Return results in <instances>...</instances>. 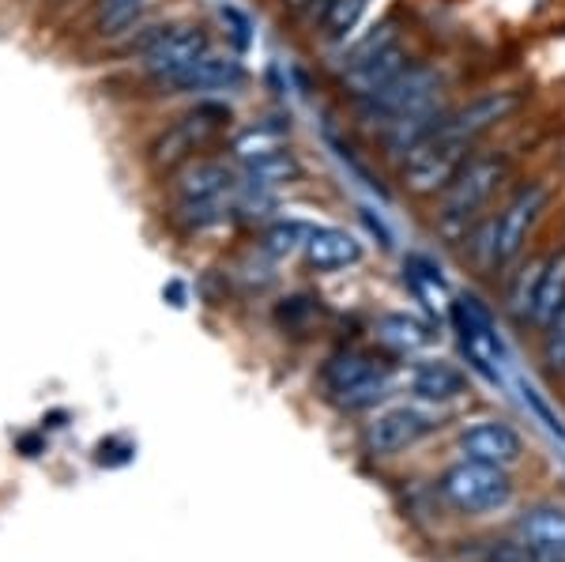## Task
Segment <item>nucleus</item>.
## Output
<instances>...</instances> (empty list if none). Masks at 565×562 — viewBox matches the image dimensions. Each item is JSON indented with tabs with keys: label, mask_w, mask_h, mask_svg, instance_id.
<instances>
[{
	"label": "nucleus",
	"mask_w": 565,
	"mask_h": 562,
	"mask_svg": "<svg viewBox=\"0 0 565 562\" xmlns=\"http://www.w3.org/2000/svg\"><path fill=\"white\" fill-rule=\"evenodd\" d=\"M242 193L238 170L218 156H200L162 185V212L178 234H204L218 223L234 220V204Z\"/></svg>",
	"instance_id": "obj_1"
},
{
	"label": "nucleus",
	"mask_w": 565,
	"mask_h": 562,
	"mask_svg": "<svg viewBox=\"0 0 565 562\" xmlns=\"http://www.w3.org/2000/svg\"><path fill=\"white\" fill-rule=\"evenodd\" d=\"M234 125V110L223 98H196L189 110H181L178 117H170L159 132L143 144V170L154 181H167L170 174H178L181 167H189L193 159L207 156L212 148H218V140H226Z\"/></svg>",
	"instance_id": "obj_2"
},
{
	"label": "nucleus",
	"mask_w": 565,
	"mask_h": 562,
	"mask_svg": "<svg viewBox=\"0 0 565 562\" xmlns=\"http://www.w3.org/2000/svg\"><path fill=\"white\" fill-rule=\"evenodd\" d=\"M551 197H554V189L546 178H532V181H524V185H516L513 197H509L498 212H490L487 220H479L476 234H468L471 261H476L482 272H498V268L513 265L527 250L535 226L543 223L546 208H551Z\"/></svg>",
	"instance_id": "obj_3"
},
{
	"label": "nucleus",
	"mask_w": 565,
	"mask_h": 562,
	"mask_svg": "<svg viewBox=\"0 0 565 562\" xmlns=\"http://www.w3.org/2000/svg\"><path fill=\"white\" fill-rule=\"evenodd\" d=\"M509 178H513V156L505 148H479L434 201V226L449 242L468 238L476 223L487 220L490 201L501 193Z\"/></svg>",
	"instance_id": "obj_4"
},
{
	"label": "nucleus",
	"mask_w": 565,
	"mask_h": 562,
	"mask_svg": "<svg viewBox=\"0 0 565 562\" xmlns=\"http://www.w3.org/2000/svg\"><path fill=\"white\" fill-rule=\"evenodd\" d=\"M449 91H452L449 72L441 65H434V61H415V65L399 79H392L385 91H377V95L362 98V103H351V106H354L359 125H366V129L377 136L381 129H388L392 121H399V117L418 114L437 103H452Z\"/></svg>",
	"instance_id": "obj_5"
},
{
	"label": "nucleus",
	"mask_w": 565,
	"mask_h": 562,
	"mask_svg": "<svg viewBox=\"0 0 565 562\" xmlns=\"http://www.w3.org/2000/svg\"><path fill=\"white\" fill-rule=\"evenodd\" d=\"M249 72L234 53H204L200 61L185 68H174L167 76H129L125 72V87L132 91L136 98H212V95H226V91H238Z\"/></svg>",
	"instance_id": "obj_6"
},
{
	"label": "nucleus",
	"mask_w": 565,
	"mask_h": 562,
	"mask_svg": "<svg viewBox=\"0 0 565 562\" xmlns=\"http://www.w3.org/2000/svg\"><path fill=\"white\" fill-rule=\"evenodd\" d=\"M482 144L457 140V136L434 129L423 144H415L404 159L396 162V181L412 201H437L460 167L468 162Z\"/></svg>",
	"instance_id": "obj_7"
},
{
	"label": "nucleus",
	"mask_w": 565,
	"mask_h": 562,
	"mask_svg": "<svg viewBox=\"0 0 565 562\" xmlns=\"http://www.w3.org/2000/svg\"><path fill=\"white\" fill-rule=\"evenodd\" d=\"M388 382H392V362L366 348H340L321 367L324 396L335 407H343V412L373 407L388 393Z\"/></svg>",
	"instance_id": "obj_8"
},
{
	"label": "nucleus",
	"mask_w": 565,
	"mask_h": 562,
	"mask_svg": "<svg viewBox=\"0 0 565 562\" xmlns=\"http://www.w3.org/2000/svg\"><path fill=\"white\" fill-rule=\"evenodd\" d=\"M441 498L460 513H494L501 506L513 502V479H509L505 468L498 465H482V460H468L463 457L460 465L445 468L441 476Z\"/></svg>",
	"instance_id": "obj_9"
},
{
	"label": "nucleus",
	"mask_w": 565,
	"mask_h": 562,
	"mask_svg": "<svg viewBox=\"0 0 565 562\" xmlns=\"http://www.w3.org/2000/svg\"><path fill=\"white\" fill-rule=\"evenodd\" d=\"M524 87H490L479 91V95L463 98V103H452L449 114L441 117L437 129L457 136V140L468 144H482L490 132H498L505 121H513L516 114L524 110Z\"/></svg>",
	"instance_id": "obj_10"
},
{
	"label": "nucleus",
	"mask_w": 565,
	"mask_h": 562,
	"mask_svg": "<svg viewBox=\"0 0 565 562\" xmlns=\"http://www.w3.org/2000/svg\"><path fill=\"white\" fill-rule=\"evenodd\" d=\"M72 15L79 20L72 26L76 42H84L90 53H98L162 12H159V0H79Z\"/></svg>",
	"instance_id": "obj_11"
},
{
	"label": "nucleus",
	"mask_w": 565,
	"mask_h": 562,
	"mask_svg": "<svg viewBox=\"0 0 565 562\" xmlns=\"http://www.w3.org/2000/svg\"><path fill=\"white\" fill-rule=\"evenodd\" d=\"M449 314L460 332V348H463V356H468V362L487 382H498L501 340H498V325H494V317H490V310L476 295H460Z\"/></svg>",
	"instance_id": "obj_12"
},
{
	"label": "nucleus",
	"mask_w": 565,
	"mask_h": 562,
	"mask_svg": "<svg viewBox=\"0 0 565 562\" xmlns=\"http://www.w3.org/2000/svg\"><path fill=\"white\" fill-rule=\"evenodd\" d=\"M415 53H412V42H396L392 50L377 53V57H366V61H351V65H340L335 68V84H340L343 95L351 98V103H362V98L377 95V91H385L392 79H399L407 68L415 65Z\"/></svg>",
	"instance_id": "obj_13"
},
{
	"label": "nucleus",
	"mask_w": 565,
	"mask_h": 562,
	"mask_svg": "<svg viewBox=\"0 0 565 562\" xmlns=\"http://www.w3.org/2000/svg\"><path fill=\"white\" fill-rule=\"evenodd\" d=\"M434 431H437V423L430 415L418 412L412 404H399V407L381 412L366 427V434H362V442H366V449L373 457H396V453H407L412 446H418V442Z\"/></svg>",
	"instance_id": "obj_14"
},
{
	"label": "nucleus",
	"mask_w": 565,
	"mask_h": 562,
	"mask_svg": "<svg viewBox=\"0 0 565 562\" xmlns=\"http://www.w3.org/2000/svg\"><path fill=\"white\" fill-rule=\"evenodd\" d=\"M460 453L468 460L509 468L524 457V442H521V434L509 427V423L482 420V423H471V427L460 434Z\"/></svg>",
	"instance_id": "obj_15"
},
{
	"label": "nucleus",
	"mask_w": 565,
	"mask_h": 562,
	"mask_svg": "<svg viewBox=\"0 0 565 562\" xmlns=\"http://www.w3.org/2000/svg\"><path fill=\"white\" fill-rule=\"evenodd\" d=\"M373 340H377V348L385 351V356H418V351H426L437 340V332L423 317L392 310L373 321Z\"/></svg>",
	"instance_id": "obj_16"
},
{
	"label": "nucleus",
	"mask_w": 565,
	"mask_h": 562,
	"mask_svg": "<svg viewBox=\"0 0 565 562\" xmlns=\"http://www.w3.org/2000/svg\"><path fill=\"white\" fill-rule=\"evenodd\" d=\"M287 140H290V117L287 121H282V117H260V121L242 125V129L226 140V156L234 162H242V167H249V162H260L282 151Z\"/></svg>",
	"instance_id": "obj_17"
},
{
	"label": "nucleus",
	"mask_w": 565,
	"mask_h": 562,
	"mask_svg": "<svg viewBox=\"0 0 565 562\" xmlns=\"http://www.w3.org/2000/svg\"><path fill=\"white\" fill-rule=\"evenodd\" d=\"M302 257L313 272H343L362 261V242L343 226H313Z\"/></svg>",
	"instance_id": "obj_18"
},
{
	"label": "nucleus",
	"mask_w": 565,
	"mask_h": 562,
	"mask_svg": "<svg viewBox=\"0 0 565 562\" xmlns=\"http://www.w3.org/2000/svg\"><path fill=\"white\" fill-rule=\"evenodd\" d=\"M407 382H412V393L426 404H449V401H460V396L468 393V378H463V370L452 367V362H445V359L418 362Z\"/></svg>",
	"instance_id": "obj_19"
},
{
	"label": "nucleus",
	"mask_w": 565,
	"mask_h": 562,
	"mask_svg": "<svg viewBox=\"0 0 565 562\" xmlns=\"http://www.w3.org/2000/svg\"><path fill=\"white\" fill-rule=\"evenodd\" d=\"M516 537L535 551H551V555H565V506L543 502L532 506L521 521H516Z\"/></svg>",
	"instance_id": "obj_20"
},
{
	"label": "nucleus",
	"mask_w": 565,
	"mask_h": 562,
	"mask_svg": "<svg viewBox=\"0 0 565 562\" xmlns=\"http://www.w3.org/2000/svg\"><path fill=\"white\" fill-rule=\"evenodd\" d=\"M366 8H370V0H317L302 20V26L306 31L317 26V34H321L324 42H348L359 20L366 15Z\"/></svg>",
	"instance_id": "obj_21"
},
{
	"label": "nucleus",
	"mask_w": 565,
	"mask_h": 562,
	"mask_svg": "<svg viewBox=\"0 0 565 562\" xmlns=\"http://www.w3.org/2000/svg\"><path fill=\"white\" fill-rule=\"evenodd\" d=\"M565 306V246H558L551 257L543 261L540 272V291H535V310H532V329H546Z\"/></svg>",
	"instance_id": "obj_22"
},
{
	"label": "nucleus",
	"mask_w": 565,
	"mask_h": 562,
	"mask_svg": "<svg viewBox=\"0 0 565 562\" xmlns=\"http://www.w3.org/2000/svg\"><path fill=\"white\" fill-rule=\"evenodd\" d=\"M242 170H245V185L264 189V193L295 185V181H302V174H306L302 159H298L290 148H282V151H276V156H268L260 162H249V167H242Z\"/></svg>",
	"instance_id": "obj_23"
},
{
	"label": "nucleus",
	"mask_w": 565,
	"mask_h": 562,
	"mask_svg": "<svg viewBox=\"0 0 565 562\" xmlns=\"http://www.w3.org/2000/svg\"><path fill=\"white\" fill-rule=\"evenodd\" d=\"M309 234H313V223H302V220H276V223H268V226L260 231L257 250L264 253V257L282 261V257H290V253H302V250H306V242H309Z\"/></svg>",
	"instance_id": "obj_24"
},
{
	"label": "nucleus",
	"mask_w": 565,
	"mask_h": 562,
	"mask_svg": "<svg viewBox=\"0 0 565 562\" xmlns=\"http://www.w3.org/2000/svg\"><path fill=\"white\" fill-rule=\"evenodd\" d=\"M404 284L412 287V291L418 295V303H426L430 310H452L449 303V291H445V279L441 272H437L426 257H407L404 265Z\"/></svg>",
	"instance_id": "obj_25"
},
{
	"label": "nucleus",
	"mask_w": 565,
	"mask_h": 562,
	"mask_svg": "<svg viewBox=\"0 0 565 562\" xmlns=\"http://www.w3.org/2000/svg\"><path fill=\"white\" fill-rule=\"evenodd\" d=\"M540 272H543V261H535V265H527L524 272H516V276H513V284H509L505 310L513 314V321L532 325L535 291H540Z\"/></svg>",
	"instance_id": "obj_26"
},
{
	"label": "nucleus",
	"mask_w": 565,
	"mask_h": 562,
	"mask_svg": "<svg viewBox=\"0 0 565 562\" xmlns=\"http://www.w3.org/2000/svg\"><path fill=\"white\" fill-rule=\"evenodd\" d=\"M540 337H543V367L551 370V374H565V306Z\"/></svg>",
	"instance_id": "obj_27"
},
{
	"label": "nucleus",
	"mask_w": 565,
	"mask_h": 562,
	"mask_svg": "<svg viewBox=\"0 0 565 562\" xmlns=\"http://www.w3.org/2000/svg\"><path fill=\"white\" fill-rule=\"evenodd\" d=\"M313 314H321V298L295 295V298H282V306L276 310V321L282 325V329H302Z\"/></svg>",
	"instance_id": "obj_28"
},
{
	"label": "nucleus",
	"mask_w": 565,
	"mask_h": 562,
	"mask_svg": "<svg viewBox=\"0 0 565 562\" xmlns=\"http://www.w3.org/2000/svg\"><path fill=\"white\" fill-rule=\"evenodd\" d=\"M313 4H317V0H276V12H279L282 23L302 26V20L309 15V8H313Z\"/></svg>",
	"instance_id": "obj_29"
},
{
	"label": "nucleus",
	"mask_w": 565,
	"mask_h": 562,
	"mask_svg": "<svg viewBox=\"0 0 565 562\" xmlns=\"http://www.w3.org/2000/svg\"><path fill=\"white\" fill-rule=\"evenodd\" d=\"M20 449L26 453V457H34V453L42 449V438H39V434H23V438H20Z\"/></svg>",
	"instance_id": "obj_30"
}]
</instances>
